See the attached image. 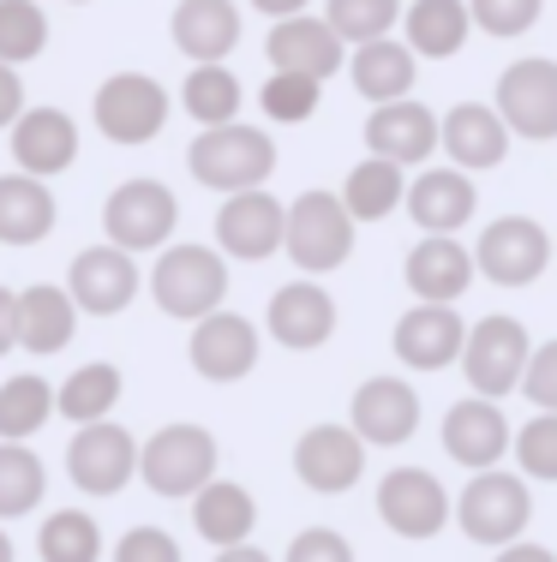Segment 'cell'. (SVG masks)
Returning <instances> with one entry per match:
<instances>
[{
    "mask_svg": "<svg viewBox=\"0 0 557 562\" xmlns=\"http://www.w3.org/2000/svg\"><path fill=\"white\" fill-rule=\"evenodd\" d=\"M186 168H192L198 186L234 198V192H258L276 173V138L264 126H246V120H229V126H204L186 150Z\"/></svg>",
    "mask_w": 557,
    "mask_h": 562,
    "instance_id": "1",
    "label": "cell"
},
{
    "mask_svg": "<svg viewBox=\"0 0 557 562\" xmlns=\"http://www.w3.org/2000/svg\"><path fill=\"white\" fill-rule=\"evenodd\" d=\"M151 300H156V312L180 317V324L222 312V300H229L222 251L216 246H163L151 263Z\"/></svg>",
    "mask_w": 557,
    "mask_h": 562,
    "instance_id": "2",
    "label": "cell"
},
{
    "mask_svg": "<svg viewBox=\"0 0 557 562\" xmlns=\"http://www.w3.org/2000/svg\"><path fill=\"white\" fill-rule=\"evenodd\" d=\"M354 222L348 204H342V192H300L294 204H288V239L282 251L294 258L300 276H330L342 270V263L354 258Z\"/></svg>",
    "mask_w": 557,
    "mask_h": 562,
    "instance_id": "3",
    "label": "cell"
},
{
    "mask_svg": "<svg viewBox=\"0 0 557 562\" xmlns=\"http://www.w3.org/2000/svg\"><path fill=\"white\" fill-rule=\"evenodd\" d=\"M456 520L474 544L503 551V544H515L527 532V520H534V491H527L522 473H503V467L474 473L456 497Z\"/></svg>",
    "mask_w": 557,
    "mask_h": 562,
    "instance_id": "4",
    "label": "cell"
},
{
    "mask_svg": "<svg viewBox=\"0 0 557 562\" xmlns=\"http://www.w3.org/2000/svg\"><path fill=\"white\" fill-rule=\"evenodd\" d=\"M138 479L156 497H198L216 479V437L204 425H163L138 443Z\"/></svg>",
    "mask_w": 557,
    "mask_h": 562,
    "instance_id": "5",
    "label": "cell"
},
{
    "mask_svg": "<svg viewBox=\"0 0 557 562\" xmlns=\"http://www.w3.org/2000/svg\"><path fill=\"white\" fill-rule=\"evenodd\" d=\"M527 359H534V341H527V329L515 324V317H480V324L468 329V347H461V378H468L474 395L498 401L510 390H522L527 378Z\"/></svg>",
    "mask_w": 557,
    "mask_h": 562,
    "instance_id": "6",
    "label": "cell"
},
{
    "mask_svg": "<svg viewBox=\"0 0 557 562\" xmlns=\"http://www.w3.org/2000/svg\"><path fill=\"white\" fill-rule=\"evenodd\" d=\"M175 222H180V204L163 180H121L109 192V204H102V234H109V246L132 251V258H138V251H163L168 239H175Z\"/></svg>",
    "mask_w": 557,
    "mask_h": 562,
    "instance_id": "7",
    "label": "cell"
},
{
    "mask_svg": "<svg viewBox=\"0 0 557 562\" xmlns=\"http://www.w3.org/2000/svg\"><path fill=\"white\" fill-rule=\"evenodd\" d=\"M168 90L156 85L151 72H114L97 85V102H90V120H97V132L109 144H151L156 132L168 126Z\"/></svg>",
    "mask_w": 557,
    "mask_h": 562,
    "instance_id": "8",
    "label": "cell"
},
{
    "mask_svg": "<svg viewBox=\"0 0 557 562\" xmlns=\"http://www.w3.org/2000/svg\"><path fill=\"white\" fill-rule=\"evenodd\" d=\"M492 109L503 114L510 138H527V144H552L557 138V60L546 55H527V60H510L498 78V102Z\"/></svg>",
    "mask_w": 557,
    "mask_h": 562,
    "instance_id": "9",
    "label": "cell"
},
{
    "mask_svg": "<svg viewBox=\"0 0 557 562\" xmlns=\"http://www.w3.org/2000/svg\"><path fill=\"white\" fill-rule=\"evenodd\" d=\"M378 520L396 539H437L456 520V497L437 485L426 467H390L378 485Z\"/></svg>",
    "mask_w": 557,
    "mask_h": 562,
    "instance_id": "10",
    "label": "cell"
},
{
    "mask_svg": "<svg viewBox=\"0 0 557 562\" xmlns=\"http://www.w3.org/2000/svg\"><path fill=\"white\" fill-rule=\"evenodd\" d=\"M552 251H557V239L534 216H498L480 234V246H474V263H480V276L492 288H534L546 276Z\"/></svg>",
    "mask_w": 557,
    "mask_h": 562,
    "instance_id": "11",
    "label": "cell"
},
{
    "mask_svg": "<svg viewBox=\"0 0 557 562\" xmlns=\"http://www.w3.org/2000/svg\"><path fill=\"white\" fill-rule=\"evenodd\" d=\"M66 473L85 497H114L126 491V479H138V437L114 419L78 425V437L66 443Z\"/></svg>",
    "mask_w": 557,
    "mask_h": 562,
    "instance_id": "12",
    "label": "cell"
},
{
    "mask_svg": "<svg viewBox=\"0 0 557 562\" xmlns=\"http://www.w3.org/2000/svg\"><path fill=\"white\" fill-rule=\"evenodd\" d=\"M366 473V437L354 425H312L294 443V479L318 497H342Z\"/></svg>",
    "mask_w": 557,
    "mask_h": 562,
    "instance_id": "13",
    "label": "cell"
},
{
    "mask_svg": "<svg viewBox=\"0 0 557 562\" xmlns=\"http://www.w3.org/2000/svg\"><path fill=\"white\" fill-rule=\"evenodd\" d=\"M258 324L241 312H210L192 324V341H186V359L204 383H241L258 371Z\"/></svg>",
    "mask_w": 557,
    "mask_h": 562,
    "instance_id": "14",
    "label": "cell"
},
{
    "mask_svg": "<svg viewBox=\"0 0 557 562\" xmlns=\"http://www.w3.org/2000/svg\"><path fill=\"white\" fill-rule=\"evenodd\" d=\"M282 239H288V204H276L270 186L222 198V210H216V246H222V258L264 263L270 251H282Z\"/></svg>",
    "mask_w": 557,
    "mask_h": 562,
    "instance_id": "15",
    "label": "cell"
},
{
    "mask_svg": "<svg viewBox=\"0 0 557 562\" xmlns=\"http://www.w3.org/2000/svg\"><path fill=\"white\" fill-rule=\"evenodd\" d=\"M264 60L270 72H307V78H336L348 66V43L330 31V19L318 12H294V19H276L270 36H264Z\"/></svg>",
    "mask_w": 557,
    "mask_h": 562,
    "instance_id": "16",
    "label": "cell"
},
{
    "mask_svg": "<svg viewBox=\"0 0 557 562\" xmlns=\"http://www.w3.org/2000/svg\"><path fill=\"white\" fill-rule=\"evenodd\" d=\"M66 293H73L78 312L90 317H114L138 300V263L121 246H85L66 263Z\"/></svg>",
    "mask_w": 557,
    "mask_h": 562,
    "instance_id": "17",
    "label": "cell"
},
{
    "mask_svg": "<svg viewBox=\"0 0 557 562\" xmlns=\"http://www.w3.org/2000/svg\"><path fill=\"white\" fill-rule=\"evenodd\" d=\"M510 449H515V437H510V419H503L498 401L468 395V401H456V407L444 413V454L456 467H468V473H492Z\"/></svg>",
    "mask_w": 557,
    "mask_h": 562,
    "instance_id": "18",
    "label": "cell"
},
{
    "mask_svg": "<svg viewBox=\"0 0 557 562\" xmlns=\"http://www.w3.org/2000/svg\"><path fill=\"white\" fill-rule=\"evenodd\" d=\"M264 329H270V341L288 347V353H312V347H324L336 336V300H330L312 276H300V281H288V288L270 293Z\"/></svg>",
    "mask_w": 557,
    "mask_h": 562,
    "instance_id": "19",
    "label": "cell"
},
{
    "mask_svg": "<svg viewBox=\"0 0 557 562\" xmlns=\"http://www.w3.org/2000/svg\"><path fill=\"white\" fill-rule=\"evenodd\" d=\"M396 359H402L408 371H444L461 359V347H468V324H461L456 305H426L420 300L414 312L396 317Z\"/></svg>",
    "mask_w": 557,
    "mask_h": 562,
    "instance_id": "20",
    "label": "cell"
},
{
    "mask_svg": "<svg viewBox=\"0 0 557 562\" xmlns=\"http://www.w3.org/2000/svg\"><path fill=\"white\" fill-rule=\"evenodd\" d=\"M437 138H444V120L414 97L383 102L366 120V156H383V162H402V168H420L426 156H437Z\"/></svg>",
    "mask_w": 557,
    "mask_h": 562,
    "instance_id": "21",
    "label": "cell"
},
{
    "mask_svg": "<svg viewBox=\"0 0 557 562\" xmlns=\"http://www.w3.org/2000/svg\"><path fill=\"white\" fill-rule=\"evenodd\" d=\"M348 425L366 437L371 449H402L408 437L420 431V395H414V383H402V378H366L360 390H354Z\"/></svg>",
    "mask_w": 557,
    "mask_h": 562,
    "instance_id": "22",
    "label": "cell"
},
{
    "mask_svg": "<svg viewBox=\"0 0 557 562\" xmlns=\"http://www.w3.org/2000/svg\"><path fill=\"white\" fill-rule=\"evenodd\" d=\"M402 276H408V293H414V300H426V305H456L461 293L474 288L480 263H474V251L461 246L456 234H426L414 251H408Z\"/></svg>",
    "mask_w": 557,
    "mask_h": 562,
    "instance_id": "23",
    "label": "cell"
},
{
    "mask_svg": "<svg viewBox=\"0 0 557 562\" xmlns=\"http://www.w3.org/2000/svg\"><path fill=\"white\" fill-rule=\"evenodd\" d=\"M7 138H12L19 173H36V180H55V173L78 162V126L66 109H24Z\"/></svg>",
    "mask_w": 557,
    "mask_h": 562,
    "instance_id": "24",
    "label": "cell"
},
{
    "mask_svg": "<svg viewBox=\"0 0 557 562\" xmlns=\"http://www.w3.org/2000/svg\"><path fill=\"white\" fill-rule=\"evenodd\" d=\"M408 216H414L420 234H461L480 210V192L461 168H426L408 180Z\"/></svg>",
    "mask_w": 557,
    "mask_h": 562,
    "instance_id": "25",
    "label": "cell"
},
{
    "mask_svg": "<svg viewBox=\"0 0 557 562\" xmlns=\"http://www.w3.org/2000/svg\"><path fill=\"white\" fill-rule=\"evenodd\" d=\"M168 36L192 66H216L241 48V7L234 0H180L175 19H168Z\"/></svg>",
    "mask_w": 557,
    "mask_h": 562,
    "instance_id": "26",
    "label": "cell"
},
{
    "mask_svg": "<svg viewBox=\"0 0 557 562\" xmlns=\"http://www.w3.org/2000/svg\"><path fill=\"white\" fill-rule=\"evenodd\" d=\"M437 150H444L449 168H461V173L498 168L503 156H510V126H503V114L486 109V102H456V109L444 114Z\"/></svg>",
    "mask_w": 557,
    "mask_h": 562,
    "instance_id": "27",
    "label": "cell"
},
{
    "mask_svg": "<svg viewBox=\"0 0 557 562\" xmlns=\"http://www.w3.org/2000/svg\"><path fill=\"white\" fill-rule=\"evenodd\" d=\"M348 78H354V90H360L371 109H383V102L414 97L420 55H414L408 43H396V36H378V43L348 48Z\"/></svg>",
    "mask_w": 557,
    "mask_h": 562,
    "instance_id": "28",
    "label": "cell"
},
{
    "mask_svg": "<svg viewBox=\"0 0 557 562\" xmlns=\"http://www.w3.org/2000/svg\"><path fill=\"white\" fill-rule=\"evenodd\" d=\"M60 210L48 180L36 173H0V246H43L55 234Z\"/></svg>",
    "mask_w": 557,
    "mask_h": 562,
    "instance_id": "29",
    "label": "cell"
},
{
    "mask_svg": "<svg viewBox=\"0 0 557 562\" xmlns=\"http://www.w3.org/2000/svg\"><path fill=\"white\" fill-rule=\"evenodd\" d=\"M192 527H198V539L216 544V551H229V544H252L258 503H252V491L234 485V479H210V485L192 497Z\"/></svg>",
    "mask_w": 557,
    "mask_h": 562,
    "instance_id": "30",
    "label": "cell"
},
{
    "mask_svg": "<svg viewBox=\"0 0 557 562\" xmlns=\"http://www.w3.org/2000/svg\"><path fill=\"white\" fill-rule=\"evenodd\" d=\"M474 36V12L468 0H414L402 12V43L420 60H449L461 55V43Z\"/></svg>",
    "mask_w": 557,
    "mask_h": 562,
    "instance_id": "31",
    "label": "cell"
},
{
    "mask_svg": "<svg viewBox=\"0 0 557 562\" xmlns=\"http://www.w3.org/2000/svg\"><path fill=\"white\" fill-rule=\"evenodd\" d=\"M73 329H78V305L66 288L36 281V288L19 293V347L24 353H60L73 341Z\"/></svg>",
    "mask_w": 557,
    "mask_h": 562,
    "instance_id": "32",
    "label": "cell"
},
{
    "mask_svg": "<svg viewBox=\"0 0 557 562\" xmlns=\"http://www.w3.org/2000/svg\"><path fill=\"white\" fill-rule=\"evenodd\" d=\"M342 204H348L354 222H383L408 204V168L383 162V156H366L360 168H348L342 180Z\"/></svg>",
    "mask_w": 557,
    "mask_h": 562,
    "instance_id": "33",
    "label": "cell"
},
{
    "mask_svg": "<svg viewBox=\"0 0 557 562\" xmlns=\"http://www.w3.org/2000/svg\"><path fill=\"white\" fill-rule=\"evenodd\" d=\"M55 383L36 378V371H19V378L0 383V443H31L48 419H55Z\"/></svg>",
    "mask_w": 557,
    "mask_h": 562,
    "instance_id": "34",
    "label": "cell"
},
{
    "mask_svg": "<svg viewBox=\"0 0 557 562\" xmlns=\"http://www.w3.org/2000/svg\"><path fill=\"white\" fill-rule=\"evenodd\" d=\"M121 390H126L121 366L97 359V366H78L73 378L60 383L55 407H60V419H73V425H97V419H109V413L121 407Z\"/></svg>",
    "mask_w": 557,
    "mask_h": 562,
    "instance_id": "35",
    "label": "cell"
},
{
    "mask_svg": "<svg viewBox=\"0 0 557 562\" xmlns=\"http://www.w3.org/2000/svg\"><path fill=\"white\" fill-rule=\"evenodd\" d=\"M241 102H246V90H241V78L229 72V60L192 66V72H186V85H180V109L198 120V132L241 120Z\"/></svg>",
    "mask_w": 557,
    "mask_h": 562,
    "instance_id": "36",
    "label": "cell"
},
{
    "mask_svg": "<svg viewBox=\"0 0 557 562\" xmlns=\"http://www.w3.org/2000/svg\"><path fill=\"white\" fill-rule=\"evenodd\" d=\"M36 557L43 562H102V527L85 508H55L36 532Z\"/></svg>",
    "mask_w": 557,
    "mask_h": 562,
    "instance_id": "37",
    "label": "cell"
},
{
    "mask_svg": "<svg viewBox=\"0 0 557 562\" xmlns=\"http://www.w3.org/2000/svg\"><path fill=\"white\" fill-rule=\"evenodd\" d=\"M48 491V467L43 454H31L24 443H0V520H19L43 503Z\"/></svg>",
    "mask_w": 557,
    "mask_h": 562,
    "instance_id": "38",
    "label": "cell"
},
{
    "mask_svg": "<svg viewBox=\"0 0 557 562\" xmlns=\"http://www.w3.org/2000/svg\"><path fill=\"white\" fill-rule=\"evenodd\" d=\"M402 12H408V0H324L330 31H336L348 48H360V43H378V36H390L396 24H402Z\"/></svg>",
    "mask_w": 557,
    "mask_h": 562,
    "instance_id": "39",
    "label": "cell"
},
{
    "mask_svg": "<svg viewBox=\"0 0 557 562\" xmlns=\"http://www.w3.org/2000/svg\"><path fill=\"white\" fill-rule=\"evenodd\" d=\"M48 48V12L36 0H0V60L31 66Z\"/></svg>",
    "mask_w": 557,
    "mask_h": 562,
    "instance_id": "40",
    "label": "cell"
},
{
    "mask_svg": "<svg viewBox=\"0 0 557 562\" xmlns=\"http://www.w3.org/2000/svg\"><path fill=\"white\" fill-rule=\"evenodd\" d=\"M318 102H324V85L307 72H270L258 90V109H264V120H276V126H307L318 114Z\"/></svg>",
    "mask_w": 557,
    "mask_h": 562,
    "instance_id": "41",
    "label": "cell"
},
{
    "mask_svg": "<svg viewBox=\"0 0 557 562\" xmlns=\"http://www.w3.org/2000/svg\"><path fill=\"white\" fill-rule=\"evenodd\" d=\"M515 467H522V479L557 485V413H534V419L515 431Z\"/></svg>",
    "mask_w": 557,
    "mask_h": 562,
    "instance_id": "42",
    "label": "cell"
},
{
    "mask_svg": "<svg viewBox=\"0 0 557 562\" xmlns=\"http://www.w3.org/2000/svg\"><path fill=\"white\" fill-rule=\"evenodd\" d=\"M468 12H474V31L510 43V36H527V31H534L539 12H546V0H468Z\"/></svg>",
    "mask_w": 557,
    "mask_h": 562,
    "instance_id": "43",
    "label": "cell"
},
{
    "mask_svg": "<svg viewBox=\"0 0 557 562\" xmlns=\"http://www.w3.org/2000/svg\"><path fill=\"white\" fill-rule=\"evenodd\" d=\"M114 562H180V544H175V532H163V527H132V532H121V544H114Z\"/></svg>",
    "mask_w": 557,
    "mask_h": 562,
    "instance_id": "44",
    "label": "cell"
},
{
    "mask_svg": "<svg viewBox=\"0 0 557 562\" xmlns=\"http://www.w3.org/2000/svg\"><path fill=\"white\" fill-rule=\"evenodd\" d=\"M282 562H354V544L336 527H307V532H294Z\"/></svg>",
    "mask_w": 557,
    "mask_h": 562,
    "instance_id": "45",
    "label": "cell"
},
{
    "mask_svg": "<svg viewBox=\"0 0 557 562\" xmlns=\"http://www.w3.org/2000/svg\"><path fill=\"white\" fill-rule=\"evenodd\" d=\"M522 395L534 401L539 413H557V341L534 347V359H527V378H522Z\"/></svg>",
    "mask_w": 557,
    "mask_h": 562,
    "instance_id": "46",
    "label": "cell"
},
{
    "mask_svg": "<svg viewBox=\"0 0 557 562\" xmlns=\"http://www.w3.org/2000/svg\"><path fill=\"white\" fill-rule=\"evenodd\" d=\"M19 114H24V78H19V66L0 60V132L19 126Z\"/></svg>",
    "mask_w": 557,
    "mask_h": 562,
    "instance_id": "47",
    "label": "cell"
},
{
    "mask_svg": "<svg viewBox=\"0 0 557 562\" xmlns=\"http://www.w3.org/2000/svg\"><path fill=\"white\" fill-rule=\"evenodd\" d=\"M19 347V293L0 288V353H12Z\"/></svg>",
    "mask_w": 557,
    "mask_h": 562,
    "instance_id": "48",
    "label": "cell"
},
{
    "mask_svg": "<svg viewBox=\"0 0 557 562\" xmlns=\"http://www.w3.org/2000/svg\"><path fill=\"white\" fill-rule=\"evenodd\" d=\"M492 562H557V557L546 551V544H522V539H515V544H503Z\"/></svg>",
    "mask_w": 557,
    "mask_h": 562,
    "instance_id": "49",
    "label": "cell"
},
{
    "mask_svg": "<svg viewBox=\"0 0 557 562\" xmlns=\"http://www.w3.org/2000/svg\"><path fill=\"white\" fill-rule=\"evenodd\" d=\"M252 7H258V12H264V19H270V24H276V19H294V12H307V7H312V0H252Z\"/></svg>",
    "mask_w": 557,
    "mask_h": 562,
    "instance_id": "50",
    "label": "cell"
},
{
    "mask_svg": "<svg viewBox=\"0 0 557 562\" xmlns=\"http://www.w3.org/2000/svg\"><path fill=\"white\" fill-rule=\"evenodd\" d=\"M216 562H270V551H258V544H229V551H216Z\"/></svg>",
    "mask_w": 557,
    "mask_h": 562,
    "instance_id": "51",
    "label": "cell"
},
{
    "mask_svg": "<svg viewBox=\"0 0 557 562\" xmlns=\"http://www.w3.org/2000/svg\"><path fill=\"white\" fill-rule=\"evenodd\" d=\"M0 562H12V539H7V532H0Z\"/></svg>",
    "mask_w": 557,
    "mask_h": 562,
    "instance_id": "52",
    "label": "cell"
},
{
    "mask_svg": "<svg viewBox=\"0 0 557 562\" xmlns=\"http://www.w3.org/2000/svg\"><path fill=\"white\" fill-rule=\"evenodd\" d=\"M73 7H90V0H73Z\"/></svg>",
    "mask_w": 557,
    "mask_h": 562,
    "instance_id": "53",
    "label": "cell"
}]
</instances>
